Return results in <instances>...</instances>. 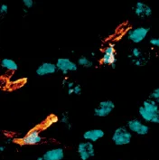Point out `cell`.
I'll return each mask as SVG.
<instances>
[{
  "label": "cell",
  "instance_id": "6da1fadb",
  "mask_svg": "<svg viewBox=\"0 0 159 160\" xmlns=\"http://www.w3.org/2000/svg\"><path fill=\"white\" fill-rule=\"evenodd\" d=\"M138 114L145 122L159 124V105L149 98L143 101L138 108Z\"/></svg>",
  "mask_w": 159,
  "mask_h": 160
},
{
  "label": "cell",
  "instance_id": "7a4b0ae2",
  "mask_svg": "<svg viewBox=\"0 0 159 160\" xmlns=\"http://www.w3.org/2000/svg\"><path fill=\"white\" fill-rule=\"evenodd\" d=\"M133 134L127 127H118L111 136V140L116 146H126L131 142Z\"/></svg>",
  "mask_w": 159,
  "mask_h": 160
},
{
  "label": "cell",
  "instance_id": "3957f363",
  "mask_svg": "<svg viewBox=\"0 0 159 160\" xmlns=\"http://www.w3.org/2000/svg\"><path fill=\"white\" fill-rule=\"evenodd\" d=\"M116 47L114 43H109L103 50L101 62L104 65H109L112 69L116 68L117 56H116Z\"/></svg>",
  "mask_w": 159,
  "mask_h": 160
},
{
  "label": "cell",
  "instance_id": "277c9868",
  "mask_svg": "<svg viewBox=\"0 0 159 160\" xmlns=\"http://www.w3.org/2000/svg\"><path fill=\"white\" fill-rule=\"evenodd\" d=\"M150 28L146 26H139L133 29H130L127 33V38L128 41L134 43H140L142 42L149 34Z\"/></svg>",
  "mask_w": 159,
  "mask_h": 160
},
{
  "label": "cell",
  "instance_id": "5b68a950",
  "mask_svg": "<svg viewBox=\"0 0 159 160\" xmlns=\"http://www.w3.org/2000/svg\"><path fill=\"white\" fill-rule=\"evenodd\" d=\"M127 128L130 130L132 134L137 136H146L149 133V127L141 119L138 118H132L127 122Z\"/></svg>",
  "mask_w": 159,
  "mask_h": 160
},
{
  "label": "cell",
  "instance_id": "8992f818",
  "mask_svg": "<svg viewBox=\"0 0 159 160\" xmlns=\"http://www.w3.org/2000/svg\"><path fill=\"white\" fill-rule=\"evenodd\" d=\"M115 109V103L110 100L101 101L93 110V114L97 118H106L112 113Z\"/></svg>",
  "mask_w": 159,
  "mask_h": 160
},
{
  "label": "cell",
  "instance_id": "52a82bcc",
  "mask_svg": "<svg viewBox=\"0 0 159 160\" xmlns=\"http://www.w3.org/2000/svg\"><path fill=\"white\" fill-rule=\"evenodd\" d=\"M127 58L135 66L143 67L148 63V58L145 55L142 50L138 47H134L131 50L130 53L127 55Z\"/></svg>",
  "mask_w": 159,
  "mask_h": 160
},
{
  "label": "cell",
  "instance_id": "ba28073f",
  "mask_svg": "<svg viewBox=\"0 0 159 160\" xmlns=\"http://www.w3.org/2000/svg\"><path fill=\"white\" fill-rule=\"evenodd\" d=\"M77 153L81 160H89L95 156L94 144L89 141H83L78 145Z\"/></svg>",
  "mask_w": 159,
  "mask_h": 160
},
{
  "label": "cell",
  "instance_id": "9c48e42d",
  "mask_svg": "<svg viewBox=\"0 0 159 160\" xmlns=\"http://www.w3.org/2000/svg\"><path fill=\"white\" fill-rule=\"evenodd\" d=\"M55 64L57 66V70L61 72L63 75H67L68 72H76L79 68L77 62H72L70 58H65V57L58 58Z\"/></svg>",
  "mask_w": 159,
  "mask_h": 160
},
{
  "label": "cell",
  "instance_id": "30bf717a",
  "mask_svg": "<svg viewBox=\"0 0 159 160\" xmlns=\"http://www.w3.org/2000/svg\"><path fill=\"white\" fill-rule=\"evenodd\" d=\"M42 141V136L40 135V130L38 128L31 129L26 135L21 139V143L25 146H34L40 144Z\"/></svg>",
  "mask_w": 159,
  "mask_h": 160
},
{
  "label": "cell",
  "instance_id": "8fae6325",
  "mask_svg": "<svg viewBox=\"0 0 159 160\" xmlns=\"http://www.w3.org/2000/svg\"><path fill=\"white\" fill-rule=\"evenodd\" d=\"M133 10H134L135 16L141 19H146V18L150 17L153 13V10L150 7L142 1H137L135 4Z\"/></svg>",
  "mask_w": 159,
  "mask_h": 160
},
{
  "label": "cell",
  "instance_id": "7c38bea8",
  "mask_svg": "<svg viewBox=\"0 0 159 160\" xmlns=\"http://www.w3.org/2000/svg\"><path fill=\"white\" fill-rule=\"evenodd\" d=\"M57 66L55 63L51 62H43L35 70L36 75L43 77V76L52 75L54 74L57 72Z\"/></svg>",
  "mask_w": 159,
  "mask_h": 160
},
{
  "label": "cell",
  "instance_id": "4fadbf2b",
  "mask_svg": "<svg viewBox=\"0 0 159 160\" xmlns=\"http://www.w3.org/2000/svg\"><path fill=\"white\" fill-rule=\"evenodd\" d=\"M105 132L101 128H93V129H89L85 131L83 133V138L85 141H89L92 143H95L99 141L102 138H104Z\"/></svg>",
  "mask_w": 159,
  "mask_h": 160
},
{
  "label": "cell",
  "instance_id": "5bb4252c",
  "mask_svg": "<svg viewBox=\"0 0 159 160\" xmlns=\"http://www.w3.org/2000/svg\"><path fill=\"white\" fill-rule=\"evenodd\" d=\"M44 160H62L64 158V150L62 148H52L42 155Z\"/></svg>",
  "mask_w": 159,
  "mask_h": 160
},
{
  "label": "cell",
  "instance_id": "9a60e30c",
  "mask_svg": "<svg viewBox=\"0 0 159 160\" xmlns=\"http://www.w3.org/2000/svg\"><path fill=\"white\" fill-rule=\"evenodd\" d=\"M1 67L7 70V72H15L18 70V64L17 63V62H15L13 59L4 58L1 61Z\"/></svg>",
  "mask_w": 159,
  "mask_h": 160
},
{
  "label": "cell",
  "instance_id": "2e32d148",
  "mask_svg": "<svg viewBox=\"0 0 159 160\" xmlns=\"http://www.w3.org/2000/svg\"><path fill=\"white\" fill-rule=\"evenodd\" d=\"M77 64H78L79 66H81V67L89 69V68H92V66H93V62H92V60L90 59L89 57L82 55V56H81V57L78 58Z\"/></svg>",
  "mask_w": 159,
  "mask_h": 160
},
{
  "label": "cell",
  "instance_id": "e0dca14e",
  "mask_svg": "<svg viewBox=\"0 0 159 160\" xmlns=\"http://www.w3.org/2000/svg\"><path fill=\"white\" fill-rule=\"evenodd\" d=\"M60 122L68 126V129L72 128V124L70 123V118H69V115H68L67 112H63L62 114V117L60 118Z\"/></svg>",
  "mask_w": 159,
  "mask_h": 160
},
{
  "label": "cell",
  "instance_id": "ac0fdd59",
  "mask_svg": "<svg viewBox=\"0 0 159 160\" xmlns=\"http://www.w3.org/2000/svg\"><path fill=\"white\" fill-rule=\"evenodd\" d=\"M148 98L151 99V100H153L154 101H156V102L159 105V87L158 88L154 89V90L151 92L150 94H149V96H148Z\"/></svg>",
  "mask_w": 159,
  "mask_h": 160
},
{
  "label": "cell",
  "instance_id": "d6986e66",
  "mask_svg": "<svg viewBox=\"0 0 159 160\" xmlns=\"http://www.w3.org/2000/svg\"><path fill=\"white\" fill-rule=\"evenodd\" d=\"M59 118L57 116H55V115H51L49 118L46 119V121H45V125L47 127H50L52 125H53V124H55L56 122H58Z\"/></svg>",
  "mask_w": 159,
  "mask_h": 160
},
{
  "label": "cell",
  "instance_id": "ffe728a7",
  "mask_svg": "<svg viewBox=\"0 0 159 160\" xmlns=\"http://www.w3.org/2000/svg\"><path fill=\"white\" fill-rule=\"evenodd\" d=\"M23 5L24 8L27 10L33 8L34 6V0H23Z\"/></svg>",
  "mask_w": 159,
  "mask_h": 160
},
{
  "label": "cell",
  "instance_id": "44dd1931",
  "mask_svg": "<svg viewBox=\"0 0 159 160\" xmlns=\"http://www.w3.org/2000/svg\"><path fill=\"white\" fill-rule=\"evenodd\" d=\"M7 13H8V6L7 4H3L0 7V15H1V17H4Z\"/></svg>",
  "mask_w": 159,
  "mask_h": 160
},
{
  "label": "cell",
  "instance_id": "7402d4cb",
  "mask_svg": "<svg viewBox=\"0 0 159 160\" xmlns=\"http://www.w3.org/2000/svg\"><path fill=\"white\" fill-rule=\"evenodd\" d=\"M149 43L154 47L159 48V37H152V38H150Z\"/></svg>",
  "mask_w": 159,
  "mask_h": 160
},
{
  "label": "cell",
  "instance_id": "603a6c76",
  "mask_svg": "<svg viewBox=\"0 0 159 160\" xmlns=\"http://www.w3.org/2000/svg\"><path fill=\"white\" fill-rule=\"evenodd\" d=\"M82 92V88L81 84H76L74 86V95H81Z\"/></svg>",
  "mask_w": 159,
  "mask_h": 160
},
{
  "label": "cell",
  "instance_id": "cb8c5ba5",
  "mask_svg": "<svg viewBox=\"0 0 159 160\" xmlns=\"http://www.w3.org/2000/svg\"><path fill=\"white\" fill-rule=\"evenodd\" d=\"M5 149H6V147H5V146H1V147H0V152H4L5 151Z\"/></svg>",
  "mask_w": 159,
  "mask_h": 160
},
{
  "label": "cell",
  "instance_id": "d4e9b609",
  "mask_svg": "<svg viewBox=\"0 0 159 160\" xmlns=\"http://www.w3.org/2000/svg\"><path fill=\"white\" fill-rule=\"evenodd\" d=\"M11 138H7V139H6V144H10L11 143Z\"/></svg>",
  "mask_w": 159,
  "mask_h": 160
},
{
  "label": "cell",
  "instance_id": "484cf974",
  "mask_svg": "<svg viewBox=\"0 0 159 160\" xmlns=\"http://www.w3.org/2000/svg\"><path fill=\"white\" fill-rule=\"evenodd\" d=\"M36 160H44V158H43L42 156H41V157H38V158H36Z\"/></svg>",
  "mask_w": 159,
  "mask_h": 160
}]
</instances>
